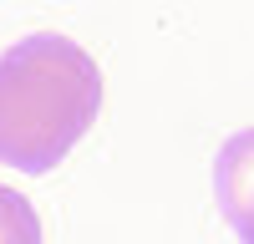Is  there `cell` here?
I'll list each match as a JSON object with an SVG mask.
<instances>
[{
	"label": "cell",
	"instance_id": "3957f363",
	"mask_svg": "<svg viewBox=\"0 0 254 244\" xmlns=\"http://www.w3.org/2000/svg\"><path fill=\"white\" fill-rule=\"evenodd\" d=\"M0 244H41V214L26 193L0 183Z\"/></svg>",
	"mask_w": 254,
	"mask_h": 244
},
{
	"label": "cell",
	"instance_id": "6da1fadb",
	"mask_svg": "<svg viewBox=\"0 0 254 244\" xmlns=\"http://www.w3.org/2000/svg\"><path fill=\"white\" fill-rule=\"evenodd\" d=\"M102 112V71L76 41L41 31L0 56V163L51 173Z\"/></svg>",
	"mask_w": 254,
	"mask_h": 244
},
{
	"label": "cell",
	"instance_id": "7a4b0ae2",
	"mask_svg": "<svg viewBox=\"0 0 254 244\" xmlns=\"http://www.w3.org/2000/svg\"><path fill=\"white\" fill-rule=\"evenodd\" d=\"M214 193L239 244H254V127L234 132L214 163Z\"/></svg>",
	"mask_w": 254,
	"mask_h": 244
}]
</instances>
